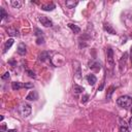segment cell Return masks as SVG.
Listing matches in <instances>:
<instances>
[{
    "label": "cell",
    "instance_id": "1",
    "mask_svg": "<svg viewBox=\"0 0 132 132\" xmlns=\"http://www.w3.org/2000/svg\"><path fill=\"white\" fill-rule=\"evenodd\" d=\"M117 104L122 108H128L132 105V98L127 95L121 96L117 99Z\"/></svg>",
    "mask_w": 132,
    "mask_h": 132
},
{
    "label": "cell",
    "instance_id": "2",
    "mask_svg": "<svg viewBox=\"0 0 132 132\" xmlns=\"http://www.w3.org/2000/svg\"><path fill=\"white\" fill-rule=\"evenodd\" d=\"M31 110H32L31 105H30L29 103H26V102L21 103V105H20V107H19V111H20V113L22 114V117H24V118H27L28 116H30Z\"/></svg>",
    "mask_w": 132,
    "mask_h": 132
},
{
    "label": "cell",
    "instance_id": "3",
    "mask_svg": "<svg viewBox=\"0 0 132 132\" xmlns=\"http://www.w3.org/2000/svg\"><path fill=\"white\" fill-rule=\"evenodd\" d=\"M38 20L41 23V25H43L44 27H52L53 26V22L48 18H46L45 15H40L38 18Z\"/></svg>",
    "mask_w": 132,
    "mask_h": 132
},
{
    "label": "cell",
    "instance_id": "4",
    "mask_svg": "<svg viewBox=\"0 0 132 132\" xmlns=\"http://www.w3.org/2000/svg\"><path fill=\"white\" fill-rule=\"evenodd\" d=\"M106 59H107V63L112 66L113 65V51L110 48V47H107L106 48Z\"/></svg>",
    "mask_w": 132,
    "mask_h": 132
},
{
    "label": "cell",
    "instance_id": "5",
    "mask_svg": "<svg viewBox=\"0 0 132 132\" xmlns=\"http://www.w3.org/2000/svg\"><path fill=\"white\" fill-rule=\"evenodd\" d=\"M26 99L29 100V101H36V100L38 99V93H37L36 91H31V92L27 95Z\"/></svg>",
    "mask_w": 132,
    "mask_h": 132
},
{
    "label": "cell",
    "instance_id": "6",
    "mask_svg": "<svg viewBox=\"0 0 132 132\" xmlns=\"http://www.w3.org/2000/svg\"><path fill=\"white\" fill-rule=\"evenodd\" d=\"M56 8V5L54 4V3H47V4H43V5H41V9L42 10H44V11H52V10H54Z\"/></svg>",
    "mask_w": 132,
    "mask_h": 132
},
{
    "label": "cell",
    "instance_id": "7",
    "mask_svg": "<svg viewBox=\"0 0 132 132\" xmlns=\"http://www.w3.org/2000/svg\"><path fill=\"white\" fill-rule=\"evenodd\" d=\"M13 42H14V40H13V38H9V39H7L6 41H5V44H4V50H3V53L5 54L10 47H11V45L13 44Z\"/></svg>",
    "mask_w": 132,
    "mask_h": 132
},
{
    "label": "cell",
    "instance_id": "8",
    "mask_svg": "<svg viewBox=\"0 0 132 132\" xmlns=\"http://www.w3.org/2000/svg\"><path fill=\"white\" fill-rule=\"evenodd\" d=\"M89 67H90L91 69H94V70L98 71V70H100L101 65H100V63L97 62V61H92V62L89 63Z\"/></svg>",
    "mask_w": 132,
    "mask_h": 132
},
{
    "label": "cell",
    "instance_id": "9",
    "mask_svg": "<svg viewBox=\"0 0 132 132\" xmlns=\"http://www.w3.org/2000/svg\"><path fill=\"white\" fill-rule=\"evenodd\" d=\"M11 88H12V90H20V89H22V88H25V84H23V82H21V81H12L11 82Z\"/></svg>",
    "mask_w": 132,
    "mask_h": 132
},
{
    "label": "cell",
    "instance_id": "10",
    "mask_svg": "<svg viewBox=\"0 0 132 132\" xmlns=\"http://www.w3.org/2000/svg\"><path fill=\"white\" fill-rule=\"evenodd\" d=\"M103 29H104L107 33H109V34H116L114 29H113V28L111 27V25L108 24V23H104V25H103Z\"/></svg>",
    "mask_w": 132,
    "mask_h": 132
},
{
    "label": "cell",
    "instance_id": "11",
    "mask_svg": "<svg viewBox=\"0 0 132 132\" xmlns=\"http://www.w3.org/2000/svg\"><path fill=\"white\" fill-rule=\"evenodd\" d=\"M73 63L76 65V66H74V68H75V69H74V74L76 75L77 78H80V77H81V73H80V66H79V63H78L77 61H74Z\"/></svg>",
    "mask_w": 132,
    "mask_h": 132
},
{
    "label": "cell",
    "instance_id": "12",
    "mask_svg": "<svg viewBox=\"0 0 132 132\" xmlns=\"http://www.w3.org/2000/svg\"><path fill=\"white\" fill-rule=\"evenodd\" d=\"M18 54L21 55V56H24L26 53H27V50H26V45L24 43H20L19 46H18Z\"/></svg>",
    "mask_w": 132,
    "mask_h": 132
},
{
    "label": "cell",
    "instance_id": "13",
    "mask_svg": "<svg viewBox=\"0 0 132 132\" xmlns=\"http://www.w3.org/2000/svg\"><path fill=\"white\" fill-rule=\"evenodd\" d=\"M120 123H121V125H120V132H130V129L126 125L125 121H123V120L120 119Z\"/></svg>",
    "mask_w": 132,
    "mask_h": 132
},
{
    "label": "cell",
    "instance_id": "14",
    "mask_svg": "<svg viewBox=\"0 0 132 132\" xmlns=\"http://www.w3.org/2000/svg\"><path fill=\"white\" fill-rule=\"evenodd\" d=\"M38 58H39V61L44 62L45 60L50 59V53H48V52H42V53H40V54H39Z\"/></svg>",
    "mask_w": 132,
    "mask_h": 132
},
{
    "label": "cell",
    "instance_id": "15",
    "mask_svg": "<svg viewBox=\"0 0 132 132\" xmlns=\"http://www.w3.org/2000/svg\"><path fill=\"white\" fill-rule=\"evenodd\" d=\"M6 31H7V33H8L10 36H19V35H20L19 30L15 29V28H11V27H10V28H7Z\"/></svg>",
    "mask_w": 132,
    "mask_h": 132
},
{
    "label": "cell",
    "instance_id": "16",
    "mask_svg": "<svg viewBox=\"0 0 132 132\" xmlns=\"http://www.w3.org/2000/svg\"><path fill=\"white\" fill-rule=\"evenodd\" d=\"M87 79H88V82H89V85H91V86H94L95 85V82L97 81V78H96V76L94 75V74H89L88 76H87Z\"/></svg>",
    "mask_w": 132,
    "mask_h": 132
},
{
    "label": "cell",
    "instance_id": "17",
    "mask_svg": "<svg viewBox=\"0 0 132 132\" xmlns=\"http://www.w3.org/2000/svg\"><path fill=\"white\" fill-rule=\"evenodd\" d=\"M77 4H78V1H71V0L65 1V5L67 8H74Z\"/></svg>",
    "mask_w": 132,
    "mask_h": 132
},
{
    "label": "cell",
    "instance_id": "18",
    "mask_svg": "<svg viewBox=\"0 0 132 132\" xmlns=\"http://www.w3.org/2000/svg\"><path fill=\"white\" fill-rule=\"evenodd\" d=\"M67 26L72 30V32H73V33H79V32H80V28H79L78 26H76V25L72 24V23H68V24H67Z\"/></svg>",
    "mask_w": 132,
    "mask_h": 132
},
{
    "label": "cell",
    "instance_id": "19",
    "mask_svg": "<svg viewBox=\"0 0 132 132\" xmlns=\"http://www.w3.org/2000/svg\"><path fill=\"white\" fill-rule=\"evenodd\" d=\"M73 90H74L75 94H79V93H81V92H84V91H85V89H84L82 87L78 86L77 84H74V85H73Z\"/></svg>",
    "mask_w": 132,
    "mask_h": 132
},
{
    "label": "cell",
    "instance_id": "20",
    "mask_svg": "<svg viewBox=\"0 0 132 132\" xmlns=\"http://www.w3.org/2000/svg\"><path fill=\"white\" fill-rule=\"evenodd\" d=\"M114 90H116V87H113V86H110V87L108 88L107 93H106V98H107V99H110V97H111V95H112V93H113Z\"/></svg>",
    "mask_w": 132,
    "mask_h": 132
},
{
    "label": "cell",
    "instance_id": "21",
    "mask_svg": "<svg viewBox=\"0 0 132 132\" xmlns=\"http://www.w3.org/2000/svg\"><path fill=\"white\" fill-rule=\"evenodd\" d=\"M10 3H11V5H12L13 7H15V8H20V7H21V2H20V1H15V0H12Z\"/></svg>",
    "mask_w": 132,
    "mask_h": 132
},
{
    "label": "cell",
    "instance_id": "22",
    "mask_svg": "<svg viewBox=\"0 0 132 132\" xmlns=\"http://www.w3.org/2000/svg\"><path fill=\"white\" fill-rule=\"evenodd\" d=\"M26 72H27V74H28L30 77H33V78H35V77H36V75H35L34 71H32V70H30V69H26Z\"/></svg>",
    "mask_w": 132,
    "mask_h": 132
},
{
    "label": "cell",
    "instance_id": "23",
    "mask_svg": "<svg viewBox=\"0 0 132 132\" xmlns=\"http://www.w3.org/2000/svg\"><path fill=\"white\" fill-rule=\"evenodd\" d=\"M0 11H1V20H4L7 15H6V12H5V9L3 7H0Z\"/></svg>",
    "mask_w": 132,
    "mask_h": 132
},
{
    "label": "cell",
    "instance_id": "24",
    "mask_svg": "<svg viewBox=\"0 0 132 132\" xmlns=\"http://www.w3.org/2000/svg\"><path fill=\"white\" fill-rule=\"evenodd\" d=\"M43 42H44L43 36H39V37H37V39H36V43H37V44H42Z\"/></svg>",
    "mask_w": 132,
    "mask_h": 132
},
{
    "label": "cell",
    "instance_id": "25",
    "mask_svg": "<svg viewBox=\"0 0 132 132\" xmlns=\"http://www.w3.org/2000/svg\"><path fill=\"white\" fill-rule=\"evenodd\" d=\"M9 77H10V73L7 71V72H5L2 76H1V78L3 79V80H5V79H9Z\"/></svg>",
    "mask_w": 132,
    "mask_h": 132
},
{
    "label": "cell",
    "instance_id": "26",
    "mask_svg": "<svg viewBox=\"0 0 132 132\" xmlns=\"http://www.w3.org/2000/svg\"><path fill=\"white\" fill-rule=\"evenodd\" d=\"M33 87H34L33 82H25V88L30 89V88H33Z\"/></svg>",
    "mask_w": 132,
    "mask_h": 132
},
{
    "label": "cell",
    "instance_id": "27",
    "mask_svg": "<svg viewBox=\"0 0 132 132\" xmlns=\"http://www.w3.org/2000/svg\"><path fill=\"white\" fill-rule=\"evenodd\" d=\"M88 99H89V95L86 94V95L82 96V98H81V102H82V103H86V102L88 101Z\"/></svg>",
    "mask_w": 132,
    "mask_h": 132
},
{
    "label": "cell",
    "instance_id": "28",
    "mask_svg": "<svg viewBox=\"0 0 132 132\" xmlns=\"http://www.w3.org/2000/svg\"><path fill=\"white\" fill-rule=\"evenodd\" d=\"M0 131H1V132H5V131H6V125H5V124H2V125H1Z\"/></svg>",
    "mask_w": 132,
    "mask_h": 132
},
{
    "label": "cell",
    "instance_id": "29",
    "mask_svg": "<svg viewBox=\"0 0 132 132\" xmlns=\"http://www.w3.org/2000/svg\"><path fill=\"white\" fill-rule=\"evenodd\" d=\"M129 126L131 127V129H132V117L130 118V120H129Z\"/></svg>",
    "mask_w": 132,
    "mask_h": 132
},
{
    "label": "cell",
    "instance_id": "30",
    "mask_svg": "<svg viewBox=\"0 0 132 132\" xmlns=\"http://www.w3.org/2000/svg\"><path fill=\"white\" fill-rule=\"evenodd\" d=\"M7 132H15V130H7Z\"/></svg>",
    "mask_w": 132,
    "mask_h": 132
},
{
    "label": "cell",
    "instance_id": "31",
    "mask_svg": "<svg viewBox=\"0 0 132 132\" xmlns=\"http://www.w3.org/2000/svg\"><path fill=\"white\" fill-rule=\"evenodd\" d=\"M131 54H132V46H131Z\"/></svg>",
    "mask_w": 132,
    "mask_h": 132
},
{
    "label": "cell",
    "instance_id": "32",
    "mask_svg": "<svg viewBox=\"0 0 132 132\" xmlns=\"http://www.w3.org/2000/svg\"><path fill=\"white\" fill-rule=\"evenodd\" d=\"M131 111H132V108H131Z\"/></svg>",
    "mask_w": 132,
    "mask_h": 132
}]
</instances>
